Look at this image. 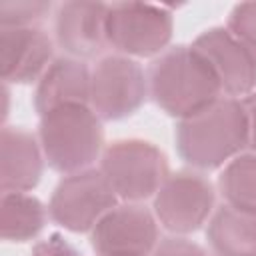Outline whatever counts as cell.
<instances>
[{"label":"cell","mask_w":256,"mask_h":256,"mask_svg":"<svg viewBox=\"0 0 256 256\" xmlns=\"http://www.w3.org/2000/svg\"><path fill=\"white\" fill-rule=\"evenodd\" d=\"M174 30L172 12L148 2L110 4L106 42L122 56H154L162 52Z\"/></svg>","instance_id":"5"},{"label":"cell","mask_w":256,"mask_h":256,"mask_svg":"<svg viewBox=\"0 0 256 256\" xmlns=\"http://www.w3.org/2000/svg\"><path fill=\"white\" fill-rule=\"evenodd\" d=\"M248 142L250 128L244 102L230 96H220L176 126V150L186 164L198 170L222 166L236 158Z\"/></svg>","instance_id":"1"},{"label":"cell","mask_w":256,"mask_h":256,"mask_svg":"<svg viewBox=\"0 0 256 256\" xmlns=\"http://www.w3.org/2000/svg\"><path fill=\"white\" fill-rule=\"evenodd\" d=\"M110 4L64 2L56 10L54 34L58 46L72 58H94L106 42V18Z\"/></svg>","instance_id":"11"},{"label":"cell","mask_w":256,"mask_h":256,"mask_svg":"<svg viewBox=\"0 0 256 256\" xmlns=\"http://www.w3.org/2000/svg\"><path fill=\"white\" fill-rule=\"evenodd\" d=\"M52 64V40L38 26L2 28L0 32V66L2 80L28 84L40 80Z\"/></svg>","instance_id":"12"},{"label":"cell","mask_w":256,"mask_h":256,"mask_svg":"<svg viewBox=\"0 0 256 256\" xmlns=\"http://www.w3.org/2000/svg\"><path fill=\"white\" fill-rule=\"evenodd\" d=\"M212 66L222 92L230 98L248 96L256 88V54H252L228 28L204 30L192 44Z\"/></svg>","instance_id":"10"},{"label":"cell","mask_w":256,"mask_h":256,"mask_svg":"<svg viewBox=\"0 0 256 256\" xmlns=\"http://www.w3.org/2000/svg\"><path fill=\"white\" fill-rule=\"evenodd\" d=\"M218 190L228 206L256 212V154L232 158L218 178Z\"/></svg>","instance_id":"17"},{"label":"cell","mask_w":256,"mask_h":256,"mask_svg":"<svg viewBox=\"0 0 256 256\" xmlns=\"http://www.w3.org/2000/svg\"><path fill=\"white\" fill-rule=\"evenodd\" d=\"M92 70L78 58L60 56L40 76L34 92V108L40 116L68 104L90 106Z\"/></svg>","instance_id":"13"},{"label":"cell","mask_w":256,"mask_h":256,"mask_svg":"<svg viewBox=\"0 0 256 256\" xmlns=\"http://www.w3.org/2000/svg\"><path fill=\"white\" fill-rule=\"evenodd\" d=\"M100 172L120 200L140 202L158 192L168 176V162L152 142L128 138L106 146Z\"/></svg>","instance_id":"4"},{"label":"cell","mask_w":256,"mask_h":256,"mask_svg":"<svg viewBox=\"0 0 256 256\" xmlns=\"http://www.w3.org/2000/svg\"><path fill=\"white\" fill-rule=\"evenodd\" d=\"M44 204L26 192H2L0 232L8 242H26L36 238L46 224Z\"/></svg>","instance_id":"16"},{"label":"cell","mask_w":256,"mask_h":256,"mask_svg":"<svg viewBox=\"0 0 256 256\" xmlns=\"http://www.w3.org/2000/svg\"><path fill=\"white\" fill-rule=\"evenodd\" d=\"M114 206H118V196L100 168H86L58 182L48 204V214L70 232H88Z\"/></svg>","instance_id":"6"},{"label":"cell","mask_w":256,"mask_h":256,"mask_svg":"<svg viewBox=\"0 0 256 256\" xmlns=\"http://www.w3.org/2000/svg\"><path fill=\"white\" fill-rule=\"evenodd\" d=\"M214 186L198 172L168 174L154 194L156 220L174 234L196 232L212 214Z\"/></svg>","instance_id":"8"},{"label":"cell","mask_w":256,"mask_h":256,"mask_svg":"<svg viewBox=\"0 0 256 256\" xmlns=\"http://www.w3.org/2000/svg\"><path fill=\"white\" fill-rule=\"evenodd\" d=\"M44 152L26 130L4 128L0 136V188L2 192H28L42 176Z\"/></svg>","instance_id":"14"},{"label":"cell","mask_w":256,"mask_h":256,"mask_svg":"<svg viewBox=\"0 0 256 256\" xmlns=\"http://www.w3.org/2000/svg\"><path fill=\"white\" fill-rule=\"evenodd\" d=\"M148 96V76L128 56L110 54L96 62L90 80V108L100 120L134 114Z\"/></svg>","instance_id":"7"},{"label":"cell","mask_w":256,"mask_h":256,"mask_svg":"<svg viewBox=\"0 0 256 256\" xmlns=\"http://www.w3.org/2000/svg\"><path fill=\"white\" fill-rule=\"evenodd\" d=\"M154 256H208V252L192 240L172 236L158 242V246L154 248Z\"/></svg>","instance_id":"20"},{"label":"cell","mask_w":256,"mask_h":256,"mask_svg":"<svg viewBox=\"0 0 256 256\" xmlns=\"http://www.w3.org/2000/svg\"><path fill=\"white\" fill-rule=\"evenodd\" d=\"M38 142L50 168L62 174L86 170L102 152V120L88 104H68L40 116Z\"/></svg>","instance_id":"3"},{"label":"cell","mask_w":256,"mask_h":256,"mask_svg":"<svg viewBox=\"0 0 256 256\" xmlns=\"http://www.w3.org/2000/svg\"><path fill=\"white\" fill-rule=\"evenodd\" d=\"M228 30L256 54V2H240L228 16Z\"/></svg>","instance_id":"19"},{"label":"cell","mask_w":256,"mask_h":256,"mask_svg":"<svg viewBox=\"0 0 256 256\" xmlns=\"http://www.w3.org/2000/svg\"><path fill=\"white\" fill-rule=\"evenodd\" d=\"M242 102H244V108H246V114H248V128H250L248 146H252V150L256 152V90L252 94H248Z\"/></svg>","instance_id":"22"},{"label":"cell","mask_w":256,"mask_h":256,"mask_svg":"<svg viewBox=\"0 0 256 256\" xmlns=\"http://www.w3.org/2000/svg\"><path fill=\"white\" fill-rule=\"evenodd\" d=\"M206 238L218 256H256V212L220 206L208 220Z\"/></svg>","instance_id":"15"},{"label":"cell","mask_w":256,"mask_h":256,"mask_svg":"<svg viewBox=\"0 0 256 256\" xmlns=\"http://www.w3.org/2000/svg\"><path fill=\"white\" fill-rule=\"evenodd\" d=\"M148 92L168 116L184 120L216 102L222 86L208 60L194 46H174L152 62Z\"/></svg>","instance_id":"2"},{"label":"cell","mask_w":256,"mask_h":256,"mask_svg":"<svg viewBox=\"0 0 256 256\" xmlns=\"http://www.w3.org/2000/svg\"><path fill=\"white\" fill-rule=\"evenodd\" d=\"M52 4L42 0H4L0 2V24L2 28L34 26L40 18L50 12Z\"/></svg>","instance_id":"18"},{"label":"cell","mask_w":256,"mask_h":256,"mask_svg":"<svg viewBox=\"0 0 256 256\" xmlns=\"http://www.w3.org/2000/svg\"><path fill=\"white\" fill-rule=\"evenodd\" d=\"M90 232L98 256H148L158 246L156 216L136 202L114 206Z\"/></svg>","instance_id":"9"},{"label":"cell","mask_w":256,"mask_h":256,"mask_svg":"<svg viewBox=\"0 0 256 256\" xmlns=\"http://www.w3.org/2000/svg\"><path fill=\"white\" fill-rule=\"evenodd\" d=\"M32 256H82L64 236L50 234L46 240L38 242L32 248Z\"/></svg>","instance_id":"21"}]
</instances>
